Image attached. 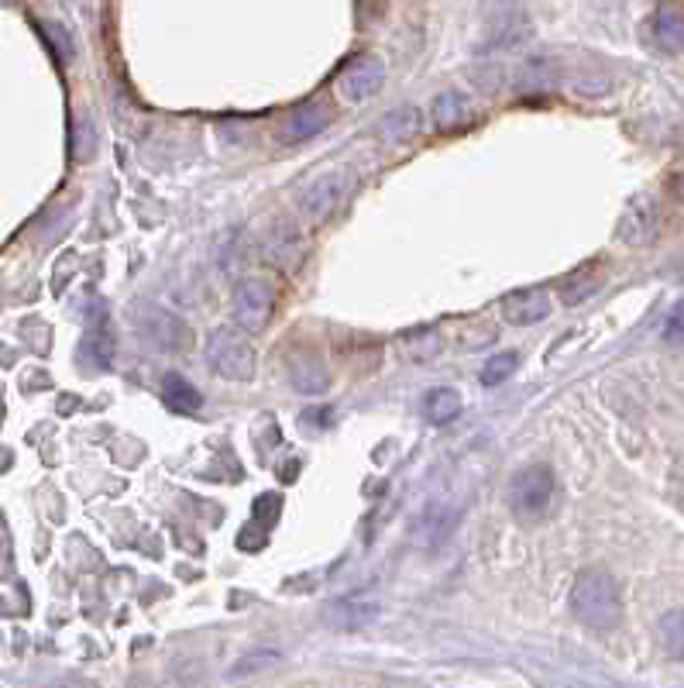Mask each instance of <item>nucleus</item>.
<instances>
[{
  "mask_svg": "<svg viewBox=\"0 0 684 688\" xmlns=\"http://www.w3.org/2000/svg\"><path fill=\"white\" fill-rule=\"evenodd\" d=\"M571 613L595 634H609L623 619V595L620 582L602 568H585L571 589Z\"/></svg>",
  "mask_w": 684,
  "mask_h": 688,
  "instance_id": "f257e3e1",
  "label": "nucleus"
},
{
  "mask_svg": "<svg viewBox=\"0 0 684 688\" xmlns=\"http://www.w3.org/2000/svg\"><path fill=\"white\" fill-rule=\"evenodd\" d=\"M207 365L210 372L228 382H252L258 376V352L245 328L224 324L207 337Z\"/></svg>",
  "mask_w": 684,
  "mask_h": 688,
  "instance_id": "f03ea898",
  "label": "nucleus"
},
{
  "mask_svg": "<svg viewBox=\"0 0 684 688\" xmlns=\"http://www.w3.org/2000/svg\"><path fill=\"white\" fill-rule=\"evenodd\" d=\"M276 299H279V286L265 275H248L234 286L231 296V314L234 324L245 328L248 334H258L272 324L276 317Z\"/></svg>",
  "mask_w": 684,
  "mask_h": 688,
  "instance_id": "7ed1b4c3",
  "label": "nucleus"
},
{
  "mask_svg": "<svg viewBox=\"0 0 684 688\" xmlns=\"http://www.w3.org/2000/svg\"><path fill=\"white\" fill-rule=\"evenodd\" d=\"M554 496H558V479H554V468L547 465L520 468L510 482V492H505L510 509L520 520H537V516H543L550 503H554Z\"/></svg>",
  "mask_w": 684,
  "mask_h": 688,
  "instance_id": "20e7f679",
  "label": "nucleus"
},
{
  "mask_svg": "<svg viewBox=\"0 0 684 688\" xmlns=\"http://www.w3.org/2000/svg\"><path fill=\"white\" fill-rule=\"evenodd\" d=\"M344 197H347V176L341 169H330V172H323V176H317L314 183L303 186V193L296 197V207H300L306 224L320 228L334 218V210L344 204Z\"/></svg>",
  "mask_w": 684,
  "mask_h": 688,
  "instance_id": "39448f33",
  "label": "nucleus"
},
{
  "mask_svg": "<svg viewBox=\"0 0 684 688\" xmlns=\"http://www.w3.org/2000/svg\"><path fill=\"white\" fill-rule=\"evenodd\" d=\"M138 317V328H142V337L151 344V348H159L162 355H180L190 348V328L183 317H175L162 307H151L145 304Z\"/></svg>",
  "mask_w": 684,
  "mask_h": 688,
  "instance_id": "423d86ee",
  "label": "nucleus"
},
{
  "mask_svg": "<svg viewBox=\"0 0 684 688\" xmlns=\"http://www.w3.org/2000/svg\"><path fill=\"white\" fill-rule=\"evenodd\" d=\"M657 231H660V210H657L654 197H633L626 204V210L620 213V228H615L620 242L630 248L650 245L657 238Z\"/></svg>",
  "mask_w": 684,
  "mask_h": 688,
  "instance_id": "0eeeda50",
  "label": "nucleus"
},
{
  "mask_svg": "<svg viewBox=\"0 0 684 688\" xmlns=\"http://www.w3.org/2000/svg\"><path fill=\"white\" fill-rule=\"evenodd\" d=\"M386 86V66L379 59H355L351 66L338 76V94L351 103H365L371 97H379Z\"/></svg>",
  "mask_w": 684,
  "mask_h": 688,
  "instance_id": "6e6552de",
  "label": "nucleus"
},
{
  "mask_svg": "<svg viewBox=\"0 0 684 688\" xmlns=\"http://www.w3.org/2000/svg\"><path fill=\"white\" fill-rule=\"evenodd\" d=\"M550 310H554V299L543 290H520L502 299V320L513 328H534L543 317H550Z\"/></svg>",
  "mask_w": 684,
  "mask_h": 688,
  "instance_id": "1a4fd4ad",
  "label": "nucleus"
},
{
  "mask_svg": "<svg viewBox=\"0 0 684 688\" xmlns=\"http://www.w3.org/2000/svg\"><path fill=\"white\" fill-rule=\"evenodd\" d=\"M379 602L375 599H362V595H347V599H338L327 606V623L334 630H344V634H355V630H368L375 619H379Z\"/></svg>",
  "mask_w": 684,
  "mask_h": 688,
  "instance_id": "9d476101",
  "label": "nucleus"
},
{
  "mask_svg": "<svg viewBox=\"0 0 684 688\" xmlns=\"http://www.w3.org/2000/svg\"><path fill=\"white\" fill-rule=\"evenodd\" d=\"M454 520H457V509L454 506H448V503H430L420 516H416L413 541L420 544V548H427V551H437L451 537Z\"/></svg>",
  "mask_w": 684,
  "mask_h": 688,
  "instance_id": "9b49d317",
  "label": "nucleus"
},
{
  "mask_svg": "<svg viewBox=\"0 0 684 688\" xmlns=\"http://www.w3.org/2000/svg\"><path fill=\"white\" fill-rule=\"evenodd\" d=\"M430 114H433V124H437V132H461V127H468L475 121V103L468 94H461V90H444L440 97H433V107H430Z\"/></svg>",
  "mask_w": 684,
  "mask_h": 688,
  "instance_id": "f8f14e48",
  "label": "nucleus"
},
{
  "mask_svg": "<svg viewBox=\"0 0 684 688\" xmlns=\"http://www.w3.org/2000/svg\"><path fill=\"white\" fill-rule=\"evenodd\" d=\"M261 251H265V258H269L272 266H279L282 272H290V269L300 266V258H303V238H300L296 228L276 224L269 234H265Z\"/></svg>",
  "mask_w": 684,
  "mask_h": 688,
  "instance_id": "ddd939ff",
  "label": "nucleus"
},
{
  "mask_svg": "<svg viewBox=\"0 0 684 688\" xmlns=\"http://www.w3.org/2000/svg\"><path fill=\"white\" fill-rule=\"evenodd\" d=\"M330 121H334V107L323 103V100H310V103L296 107V111L290 114V121H285V138L306 142V138L320 135Z\"/></svg>",
  "mask_w": 684,
  "mask_h": 688,
  "instance_id": "4468645a",
  "label": "nucleus"
},
{
  "mask_svg": "<svg viewBox=\"0 0 684 688\" xmlns=\"http://www.w3.org/2000/svg\"><path fill=\"white\" fill-rule=\"evenodd\" d=\"M162 396H166V406L175 417H193V414H200V406H204L200 390H196V385L180 372H169L162 379Z\"/></svg>",
  "mask_w": 684,
  "mask_h": 688,
  "instance_id": "2eb2a0df",
  "label": "nucleus"
},
{
  "mask_svg": "<svg viewBox=\"0 0 684 688\" xmlns=\"http://www.w3.org/2000/svg\"><path fill=\"white\" fill-rule=\"evenodd\" d=\"M290 379H293L296 390L306 393V396H320V393H327V385H330L327 365L317 355H293L290 358Z\"/></svg>",
  "mask_w": 684,
  "mask_h": 688,
  "instance_id": "dca6fc26",
  "label": "nucleus"
},
{
  "mask_svg": "<svg viewBox=\"0 0 684 688\" xmlns=\"http://www.w3.org/2000/svg\"><path fill=\"white\" fill-rule=\"evenodd\" d=\"M420 132H424V118H420V111H416V107H400V111H392L382 124H379V135H382V142H389V145H413L416 138H420Z\"/></svg>",
  "mask_w": 684,
  "mask_h": 688,
  "instance_id": "f3484780",
  "label": "nucleus"
},
{
  "mask_svg": "<svg viewBox=\"0 0 684 688\" xmlns=\"http://www.w3.org/2000/svg\"><path fill=\"white\" fill-rule=\"evenodd\" d=\"M461 406L465 403H461V393L454 390V385H437V390H430L424 396V417L433 427H444L454 417H461Z\"/></svg>",
  "mask_w": 684,
  "mask_h": 688,
  "instance_id": "a211bd4d",
  "label": "nucleus"
},
{
  "mask_svg": "<svg viewBox=\"0 0 684 688\" xmlns=\"http://www.w3.org/2000/svg\"><path fill=\"white\" fill-rule=\"evenodd\" d=\"M654 35H657V46L677 56L684 52V14L677 8H660L657 11V25H654Z\"/></svg>",
  "mask_w": 684,
  "mask_h": 688,
  "instance_id": "6ab92c4d",
  "label": "nucleus"
},
{
  "mask_svg": "<svg viewBox=\"0 0 684 688\" xmlns=\"http://www.w3.org/2000/svg\"><path fill=\"white\" fill-rule=\"evenodd\" d=\"M660 643L674 661H684V610H671L660 619Z\"/></svg>",
  "mask_w": 684,
  "mask_h": 688,
  "instance_id": "aec40b11",
  "label": "nucleus"
},
{
  "mask_svg": "<svg viewBox=\"0 0 684 688\" xmlns=\"http://www.w3.org/2000/svg\"><path fill=\"white\" fill-rule=\"evenodd\" d=\"M520 369V355L516 352H499L489 361L481 365V385H499Z\"/></svg>",
  "mask_w": 684,
  "mask_h": 688,
  "instance_id": "412c9836",
  "label": "nucleus"
},
{
  "mask_svg": "<svg viewBox=\"0 0 684 688\" xmlns=\"http://www.w3.org/2000/svg\"><path fill=\"white\" fill-rule=\"evenodd\" d=\"M86 352H90L100 365H107L110 355H114V337H110V328H107V317L103 314L97 317L90 337H86Z\"/></svg>",
  "mask_w": 684,
  "mask_h": 688,
  "instance_id": "4be33fe9",
  "label": "nucleus"
},
{
  "mask_svg": "<svg viewBox=\"0 0 684 688\" xmlns=\"http://www.w3.org/2000/svg\"><path fill=\"white\" fill-rule=\"evenodd\" d=\"M279 513H282V496H279V492H261V496L255 500V506H252V520L269 530L279 520Z\"/></svg>",
  "mask_w": 684,
  "mask_h": 688,
  "instance_id": "5701e85b",
  "label": "nucleus"
},
{
  "mask_svg": "<svg viewBox=\"0 0 684 688\" xmlns=\"http://www.w3.org/2000/svg\"><path fill=\"white\" fill-rule=\"evenodd\" d=\"M595 290H599V279H588V275H571L564 290H561V299H564V307H575L578 299L591 296Z\"/></svg>",
  "mask_w": 684,
  "mask_h": 688,
  "instance_id": "b1692460",
  "label": "nucleus"
},
{
  "mask_svg": "<svg viewBox=\"0 0 684 688\" xmlns=\"http://www.w3.org/2000/svg\"><path fill=\"white\" fill-rule=\"evenodd\" d=\"M668 337H671V341H684V307L674 310L671 324H668Z\"/></svg>",
  "mask_w": 684,
  "mask_h": 688,
  "instance_id": "393cba45",
  "label": "nucleus"
},
{
  "mask_svg": "<svg viewBox=\"0 0 684 688\" xmlns=\"http://www.w3.org/2000/svg\"><path fill=\"white\" fill-rule=\"evenodd\" d=\"M674 189L681 193V197H684V169L677 172V180H674Z\"/></svg>",
  "mask_w": 684,
  "mask_h": 688,
  "instance_id": "a878e982",
  "label": "nucleus"
}]
</instances>
